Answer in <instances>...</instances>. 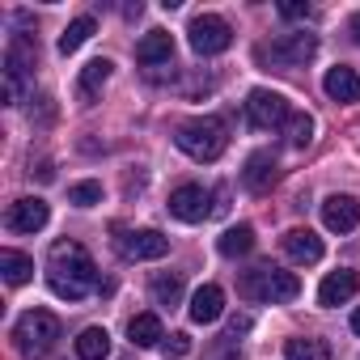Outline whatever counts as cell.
Returning <instances> with one entry per match:
<instances>
[{
	"label": "cell",
	"mask_w": 360,
	"mask_h": 360,
	"mask_svg": "<svg viewBox=\"0 0 360 360\" xmlns=\"http://www.w3.org/2000/svg\"><path fill=\"white\" fill-rule=\"evenodd\" d=\"M47 284L60 301H85L98 288V267L81 242H56L47 255Z\"/></svg>",
	"instance_id": "6da1fadb"
},
{
	"label": "cell",
	"mask_w": 360,
	"mask_h": 360,
	"mask_svg": "<svg viewBox=\"0 0 360 360\" xmlns=\"http://www.w3.org/2000/svg\"><path fill=\"white\" fill-rule=\"evenodd\" d=\"M174 144L183 148L191 161H217V157L229 148V127H225V119H217V115H195V119H187V123H178Z\"/></svg>",
	"instance_id": "7a4b0ae2"
},
{
	"label": "cell",
	"mask_w": 360,
	"mask_h": 360,
	"mask_svg": "<svg viewBox=\"0 0 360 360\" xmlns=\"http://www.w3.org/2000/svg\"><path fill=\"white\" fill-rule=\"evenodd\" d=\"M56 339H60V318H56L51 309H26V314L18 318V326H13V343H18V352L30 356V360L47 356V352L56 347Z\"/></svg>",
	"instance_id": "3957f363"
},
{
	"label": "cell",
	"mask_w": 360,
	"mask_h": 360,
	"mask_svg": "<svg viewBox=\"0 0 360 360\" xmlns=\"http://www.w3.org/2000/svg\"><path fill=\"white\" fill-rule=\"evenodd\" d=\"M301 292V280L292 271H280V267H255L242 276V297L246 301H271V305H284V301H297Z\"/></svg>",
	"instance_id": "277c9868"
},
{
	"label": "cell",
	"mask_w": 360,
	"mask_h": 360,
	"mask_svg": "<svg viewBox=\"0 0 360 360\" xmlns=\"http://www.w3.org/2000/svg\"><path fill=\"white\" fill-rule=\"evenodd\" d=\"M187 34H191V51H195V56H221V51H229V43H233L229 22L217 18V13H200Z\"/></svg>",
	"instance_id": "5b68a950"
},
{
	"label": "cell",
	"mask_w": 360,
	"mask_h": 360,
	"mask_svg": "<svg viewBox=\"0 0 360 360\" xmlns=\"http://www.w3.org/2000/svg\"><path fill=\"white\" fill-rule=\"evenodd\" d=\"M246 115H250V123H255L259 131H271V127H284V123H288L292 106H288V98L276 94V89H255V94L246 98Z\"/></svg>",
	"instance_id": "8992f818"
},
{
	"label": "cell",
	"mask_w": 360,
	"mask_h": 360,
	"mask_svg": "<svg viewBox=\"0 0 360 360\" xmlns=\"http://www.w3.org/2000/svg\"><path fill=\"white\" fill-rule=\"evenodd\" d=\"M263 56H271V64H280V68H301V64H309V60L318 56V39L305 34V30H297V34H280Z\"/></svg>",
	"instance_id": "52a82bcc"
},
{
	"label": "cell",
	"mask_w": 360,
	"mask_h": 360,
	"mask_svg": "<svg viewBox=\"0 0 360 360\" xmlns=\"http://www.w3.org/2000/svg\"><path fill=\"white\" fill-rule=\"evenodd\" d=\"M115 246H119V255L123 259H136V263H144V259H161V255H169V238L165 233H157V229H136V233H123L119 225H115Z\"/></svg>",
	"instance_id": "ba28073f"
},
{
	"label": "cell",
	"mask_w": 360,
	"mask_h": 360,
	"mask_svg": "<svg viewBox=\"0 0 360 360\" xmlns=\"http://www.w3.org/2000/svg\"><path fill=\"white\" fill-rule=\"evenodd\" d=\"M169 217H178L183 225H200V221L212 217V195H208L204 187H195V183L178 187V191L169 195Z\"/></svg>",
	"instance_id": "9c48e42d"
},
{
	"label": "cell",
	"mask_w": 360,
	"mask_h": 360,
	"mask_svg": "<svg viewBox=\"0 0 360 360\" xmlns=\"http://www.w3.org/2000/svg\"><path fill=\"white\" fill-rule=\"evenodd\" d=\"M47 221H51V208H47V200H39V195L13 200L9 212H5V225H9L13 233H39Z\"/></svg>",
	"instance_id": "30bf717a"
},
{
	"label": "cell",
	"mask_w": 360,
	"mask_h": 360,
	"mask_svg": "<svg viewBox=\"0 0 360 360\" xmlns=\"http://www.w3.org/2000/svg\"><path fill=\"white\" fill-rule=\"evenodd\" d=\"M276 178H280V165H276V157H271V153H250V157H246V169H242L246 191L267 195V191L276 187Z\"/></svg>",
	"instance_id": "8fae6325"
},
{
	"label": "cell",
	"mask_w": 360,
	"mask_h": 360,
	"mask_svg": "<svg viewBox=\"0 0 360 360\" xmlns=\"http://www.w3.org/2000/svg\"><path fill=\"white\" fill-rule=\"evenodd\" d=\"M322 225H326L330 233H352V229L360 225V204H356L352 195H330V200L322 204Z\"/></svg>",
	"instance_id": "7c38bea8"
},
{
	"label": "cell",
	"mask_w": 360,
	"mask_h": 360,
	"mask_svg": "<svg viewBox=\"0 0 360 360\" xmlns=\"http://www.w3.org/2000/svg\"><path fill=\"white\" fill-rule=\"evenodd\" d=\"M356 288H360L356 271H330V276L318 284V305H322V309H335V305L352 301V297H356Z\"/></svg>",
	"instance_id": "4fadbf2b"
},
{
	"label": "cell",
	"mask_w": 360,
	"mask_h": 360,
	"mask_svg": "<svg viewBox=\"0 0 360 360\" xmlns=\"http://www.w3.org/2000/svg\"><path fill=\"white\" fill-rule=\"evenodd\" d=\"M322 89H326L330 102H360V72L347 68V64H335L322 77Z\"/></svg>",
	"instance_id": "5bb4252c"
},
{
	"label": "cell",
	"mask_w": 360,
	"mask_h": 360,
	"mask_svg": "<svg viewBox=\"0 0 360 360\" xmlns=\"http://www.w3.org/2000/svg\"><path fill=\"white\" fill-rule=\"evenodd\" d=\"M284 255L292 263H318L326 255V246H322V238L314 229H288L284 233Z\"/></svg>",
	"instance_id": "9a60e30c"
},
{
	"label": "cell",
	"mask_w": 360,
	"mask_h": 360,
	"mask_svg": "<svg viewBox=\"0 0 360 360\" xmlns=\"http://www.w3.org/2000/svg\"><path fill=\"white\" fill-rule=\"evenodd\" d=\"M136 60L144 68H157V64H169L174 60V39L165 30H148L140 43H136Z\"/></svg>",
	"instance_id": "2e32d148"
},
{
	"label": "cell",
	"mask_w": 360,
	"mask_h": 360,
	"mask_svg": "<svg viewBox=\"0 0 360 360\" xmlns=\"http://www.w3.org/2000/svg\"><path fill=\"white\" fill-rule=\"evenodd\" d=\"M221 314H225V292H221V284L195 288V297H191V322L208 326V322H217Z\"/></svg>",
	"instance_id": "e0dca14e"
},
{
	"label": "cell",
	"mask_w": 360,
	"mask_h": 360,
	"mask_svg": "<svg viewBox=\"0 0 360 360\" xmlns=\"http://www.w3.org/2000/svg\"><path fill=\"white\" fill-rule=\"evenodd\" d=\"M127 339H131L136 347H161V343H165V326H161L157 314H136V318L127 322Z\"/></svg>",
	"instance_id": "ac0fdd59"
},
{
	"label": "cell",
	"mask_w": 360,
	"mask_h": 360,
	"mask_svg": "<svg viewBox=\"0 0 360 360\" xmlns=\"http://www.w3.org/2000/svg\"><path fill=\"white\" fill-rule=\"evenodd\" d=\"M0 271H5V280L13 288H22V284L34 280V259L22 255V250H0Z\"/></svg>",
	"instance_id": "d6986e66"
},
{
	"label": "cell",
	"mask_w": 360,
	"mask_h": 360,
	"mask_svg": "<svg viewBox=\"0 0 360 360\" xmlns=\"http://www.w3.org/2000/svg\"><path fill=\"white\" fill-rule=\"evenodd\" d=\"M77 356H81V360H106V356H110V335H106V326H85V330L77 335Z\"/></svg>",
	"instance_id": "ffe728a7"
},
{
	"label": "cell",
	"mask_w": 360,
	"mask_h": 360,
	"mask_svg": "<svg viewBox=\"0 0 360 360\" xmlns=\"http://www.w3.org/2000/svg\"><path fill=\"white\" fill-rule=\"evenodd\" d=\"M217 250H221L225 259L250 255V250H255V229H250V225H233V229H225V233L217 238Z\"/></svg>",
	"instance_id": "44dd1931"
},
{
	"label": "cell",
	"mask_w": 360,
	"mask_h": 360,
	"mask_svg": "<svg viewBox=\"0 0 360 360\" xmlns=\"http://www.w3.org/2000/svg\"><path fill=\"white\" fill-rule=\"evenodd\" d=\"M148 292H153L157 305H178V301H183V276H178V271H157Z\"/></svg>",
	"instance_id": "7402d4cb"
},
{
	"label": "cell",
	"mask_w": 360,
	"mask_h": 360,
	"mask_svg": "<svg viewBox=\"0 0 360 360\" xmlns=\"http://www.w3.org/2000/svg\"><path fill=\"white\" fill-rule=\"evenodd\" d=\"M110 72H115V64H110V60H89V64L81 68V98H85V102H94V98H98V89L110 81Z\"/></svg>",
	"instance_id": "603a6c76"
},
{
	"label": "cell",
	"mask_w": 360,
	"mask_h": 360,
	"mask_svg": "<svg viewBox=\"0 0 360 360\" xmlns=\"http://www.w3.org/2000/svg\"><path fill=\"white\" fill-rule=\"evenodd\" d=\"M94 30H98V22L94 18H77L64 34H60V56H72V51H81L89 39H94Z\"/></svg>",
	"instance_id": "cb8c5ba5"
},
{
	"label": "cell",
	"mask_w": 360,
	"mask_h": 360,
	"mask_svg": "<svg viewBox=\"0 0 360 360\" xmlns=\"http://www.w3.org/2000/svg\"><path fill=\"white\" fill-rule=\"evenodd\" d=\"M284 360H330V347L326 339H288Z\"/></svg>",
	"instance_id": "d4e9b609"
},
{
	"label": "cell",
	"mask_w": 360,
	"mask_h": 360,
	"mask_svg": "<svg viewBox=\"0 0 360 360\" xmlns=\"http://www.w3.org/2000/svg\"><path fill=\"white\" fill-rule=\"evenodd\" d=\"M284 136H288V144H292V148H305V144L314 140V119H309L305 110H292V115H288V123H284Z\"/></svg>",
	"instance_id": "484cf974"
},
{
	"label": "cell",
	"mask_w": 360,
	"mask_h": 360,
	"mask_svg": "<svg viewBox=\"0 0 360 360\" xmlns=\"http://www.w3.org/2000/svg\"><path fill=\"white\" fill-rule=\"evenodd\" d=\"M68 200H72L77 208H94V204H102V183H77V187L68 191Z\"/></svg>",
	"instance_id": "4316f807"
},
{
	"label": "cell",
	"mask_w": 360,
	"mask_h": 360,
	"mask_svg": "<svg viewBox=\"0 0 360 360\" xmlns=\"http://www.w3.org/2000/svg\"><path fill=\"white\" fill-rule=\"evenodd\" d=\"M161 356H165V360H183V356H191V335L174 330V335L161 343Z\"/></svg>",
	"instance_id": "83f0119b"
},
{
	"label": "cell",
	"mask_w": 360,
	"mask_h": 360,
	"mask_svg": "<svg viewBox=\"0 0 360 360\" xmlns=\"http://www.w3.org/2000/svg\"><path fill=\"white\" fill-rule=\"evenodd\" d=\"M314 9L309 5H301V0H288V5H280V18H288V22H297V18H309Z\"/></svg>",
	"instance_id": "f1b7e54d"
},
{
	"label": "cell",
	"mask_w": 360,
	"mask_h": 360,
	"mask_svg": "<svg viewBox=\"0 0 360 360\" xmlns=\"http://www.w3.org/2000/svg\"><path fill=\"white\" fill-rule=\"evenodd\" d=\"M250 330V314H238L233 322H229V330H225V339H238V335H246Z\"/></svg>",
	"instance_id": "f546056e"
},
{
	"label": "cell",
	"mask_w": 360,
	"mask_h": 360,
	"mask_svg": "<svg viewBox=\"0 0 360 360\" xmlns=\"http://www.w3.org/2000/svg\"><path fill=\"white\" fill-rule=\"evenodd\" d=\"M347 30H352V39H356V43H360V13H356V18H352V26H347Z\"/></svg>",
	"instance_id": "4dcf8cb0"
},
{
	"label": "cell",
	"mask_w": 360,
	"mask_h": 360,
	"mask_svg": "<svg viewBox=\"0 0 360 360\" xmlns=\"http://www.w3.org/2000/svg\"><path fill=\"white\" fill-rule=\"evenodd\" d=\"M352 330H356V335H360V309H356V314H352Z\"/></svg>",
	"instance_id": "1f68e13d"
}]
</instances>
